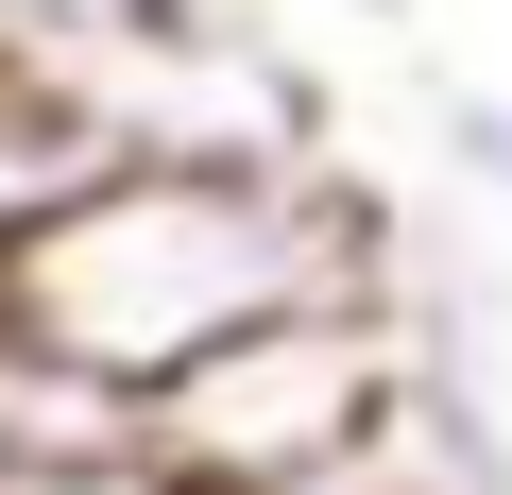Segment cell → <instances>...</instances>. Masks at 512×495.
I'll return each mask as SVG.
<instances>
[{"mask_svg":"<svg viewBox=\"0 0 512 495\" xmlns=\"http://www.w3.org/2000/svg\"><path fill=\"white\" fill-rule=\"evenodd\" d=\"M393 274L410 239L359 171H103L0 257V325L154 410L291 308H393Z\"/></svg>","mask_w":512,"mask_h":495,"instance_id":"1","label":"cell"},{"mask_svg":"<svg viewBox=\"0 0 512 495\" xmlns=\"http://www.w3.org/2000/svg\"><path fill=\"white\" fill-rule=\"evenodd\" d=\"M410 393V308H291L222 342L188 393H154V461L188 495H308V478H376V427Z\"/></svg>","mask_w":512,"mask_h":495,"instance_id":"2","label":"cell"},{"mask_svg":"<svg viewBox=\"0 0 512 495\" xmlns=\"http://www.w3.org/2000/svg\"><path fill=\"white\" fill-rule=\"evenodd\" d=\"M376 495H512V410H495L478 359L410 342V393L376 427Z\"/></svg>","mask_w":512,"mask_h":495,"instance_id":"3","label":"cell"},{"mask_svg":"<svg viewBox=\"0 0 512 495\" xmlns=\"http://www.w3.org/2000/svg\"><path fill=\"white\" fill-rule=\"evenodd\" d=\"M137 444H154L137 393H103L86 359H52V342L0 325V478H86V461H137Z\"/></svg>","mask_w":512,"mask_h":495,"instance_id":"4","label":"cell"},{"mask_svg":"<svg viewBox=\"0 0 512 495\" xmlns=\"http://www.w3.org/2000/svg\"><path fill=\"white\" fill-rule=\"evenodd\" d=\"M69 188H103V137H86V103L35 69V52H0V257L69 205Z\"/></svg>","mask_w":512,"mask_h":495,"instance_id":"5","label":"cell"},{"mask_svg":"<svg viewBox=\"0 0 512 495\" xmlns=\"http://www.w3.org/2000/svg\"><path fill=\"white\" fill-rule=\"evenodd\" d=\"M427 137H444V171H461V188H495V205H512V103H495V86H444V103H427Z\"/></svg>","mask_w":512,"mask_h":495,"instance_id":"6","label":"cell"},{"mask_svg":"<svg viewBox=\"0 0 512 495\" xmlns=\"http://www.w3.org/2000/svg\"><path fill=\"white\" fill-rule=\"evenodd\" d=\"M0 495H188V478L137 444V461H86V478H0Z\"/></svg>","mask_w":512,"mask_h":495,"instance_id":"7","label":"cell"},{"mask_svg":"<svg viewBox=\"0 0 512 495\" xmlns=\"http://www.w3.org/2000/svg\"><path fill=\"white\" fill-rule=\"evenodd\" d=\"M342 18H410V0H342Z\"/></svg>","mask_w":512,"mask_h":495,"instance_id":"8","label":"cell"},{"mask_svg":"<svg viewBox=\"0 0 512 495\" xmlns=\"http://www.w3.org/2000/svg\"><path fill=\"white\" fill-rule=\"evenodd\" d=\"M308 495H376V478H308Z\"/></svg>","mask_w":512,"mask_h":495,"instance_id":"9","label":"cell"}]
</instances>
